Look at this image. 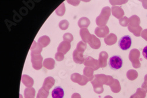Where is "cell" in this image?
<instances>
[{
	"label": "cell",
	"mask_w": 147,
	"mask_h": 98,
	"mask_svg": "<svg viewBox=\"0 0 147 98\" xmlns=\"http://www.w3.org/2000/svg\"><path fill=\"white\" fill-rule=\"evenodd\" d=\"M111 14V8L109 7H104L101 12V14L96 18V24L98 27H104L109 18Z\"/></svg>",
	"instance_id": "6da1fadb"
},
{
	"label": "cell",
	"mask_w": 147,
	"mask_h": 98,
	"mask_svg": "<svg viewBox=\"0 0 147 98\" xmlns=\"http://www.w3.org/2000/svg\"><path fill=\"white\" fill-rule=\"evenodd\" d=\"M140 52L137 48H133L130 51L129 54V59L132 64L134 68H140L141 63L140 62Z\"/></svg>",
	"instance_id": "7a4b0ae2"
},
{
	"label": "cell",
	"mask_w": 147,
	"mask_h": 98,
	"mask_svg": "<svg viewBox=\"0 0 147 98\" xmlns=\"http://www.w3.org/2000/svg\"><path fill=\"white\" fill-rule=\"evenodd\" d=\"M123 64V60L122 57L119 55H114L109 58L108 65L112 70H117L121 69Z\"/></svg>",
	"instance_id": "3957f363"
},
{
	"label": "cell",
	"mask_w": 147,
	"mask_h": 98,
	"mask_svg": "<svg viewBox=\"0 0 147 98\" xmlns=\"http://www.w3.org/2000/svg\"><path fill=\"white\" fill-rule=\"evenodd\" d=\"M132 44V39L128 35H125L120 39L118 46L122 50H127L129 49Z\"/></svg>",
	"instance_id": "277c9868"
},
{
	"label": "cell",
	"mask_w": 147,
	"mask_h": 98,
	"mask_svg": "<svg viewBox=\"0 0 147 98\" xmlns=\"http://www.w3.org/2000/svg\"><path fill=\"white\" fill-rule=\"evenodd\" d=\"M31 61L32 63L33 67L36 69H40L41 68L42 57L41 54H35L31 53Z\"/></svg>",
	"instance_id": "5b68a950"
},
{
	"label": "cell",
	"mask_w": 147,
	"mask_h": 98,
	"mask_svg": "<svg viewBox=\"0 0 147 98\" xmlns=\"http://www.w3.org/2000/svg\"><path fill=\"white\" fill-rule=\"evenodd\" d=\"M95 34L98 37L105 38L109 34V28L107 26L104 27H97L95 29Z\"/></svg>",
	"instance_id": "8992f818"
},
{
	"label": "cell",
	"mask_w": 147,
	"mask_h": 98,
	"mask_svg": "<svg viewBox=\"0 0 147 98\" xmlns=\"http://www.w3.org/2000/svg\"><path fill=\"white\" fill-rule=\"evenodd\" d=\"M84 65L87 67H90L93 68V69L95 70L98 69V68L100 67L98 60L94 59V58H92L90 56H88L86 59H85V62H84Z\"/></svg>",
	"instance_id": "52a82bcc"
},
{
	"label": "cell",
	"mask_w": 147,
	"mask_h": 98,
	"mask_svg": "<svg viewBox=\"0 0 147 98\" xmlns=\"http://www.w3.org/2000/svg\"><path fill=\"white\" fill-rule=\"evenodd\" d=\"M95 79L102 84H105L107 85H111L114 80L111 76H106L105 75H95Z\"/></svg>",
	"instance_id": "ba28073f"
},
{
	"label": "cell",
	"mask_w": 147,
	"mask_h": 98,
	"mask_svg": "<svg viewBox=\"0 0 147 98\" xmlns=\"http://www.w3.org/2000/svg\"><path fill=\"white\" fill-rule=\"evenodd\" d=\"M88 43L93 49H98L100 48L101 45L100 40L94 34H91Z\"/></svg>",
	"instance_id": "9c48e42d"
},
{
	"label": "cell",
	"mask_w": 147,
	"mask_h": 98,
	"mask_svg": "<svg viewBox=\"0 0 147 98\" xmlns=\"http://www.w3.org/2000/svg\"><path fill=\"white\" fill-rule=\"evenodd\" d=\"M70 48H71V43L63 41L59 44L57 48V52H61L63 53L64 54H65L69 52Z\"/></svg>",
	"instance_id": "30bf717a"
},
{
	"label": "cell",
	"mask_w": 147,
	"mask_h": 98,
	"mask_svg": "<svg viewBox=\"0 0 147 98\" xmlns=\"http://www.w3.org/2000/svg\"><path fill=\"white\" fill-rule=\"evenodd\" d=\"M111 13L117 18L119 20L124 16V11L120 7L113 6L111 8Z\"/></svg>",
	"instance_id": "8fae6325"
},
{
	"label": "cell",
	"mask_w": 147,
	"mask_h": 98,
	"mask_svg": "<svg viewBox=\"0 0 147 98\" xmlns=\"http://www.w3.org/2000/svg\"><path fill=\"white\" fill-rule=\"evenodd\" d=\"M108 57V54L106 52L102 51L100 53L98 63L100 67H105L107 66Z\"/></svg>",
	"instance_id": "7c38bea8"
},
{
	"label": "cell",
	"mask_w": 147,
	"mask_h": 98,
	"mask_svg": "<svg viewBox=\"0 0 147 98\" xmlns=\"http://www.w3.org/2000/svg\"><path fill=\"white\" fill-rule=\"evenodd\" d=\"M80 34L82 39V41L85 43H87L88 42V40L91 35L87 28L81 29L80 30Z\"/></svg>",
	"instance_id": "4fadbf2b"
},
{
	"label": "cell",
	"mask_w": 147,
	"mask_h": 98,
	"mask_svg": "<svg viewBox=\"0 0 147 98\" xmlns=\"http://www.w3.org/2000/svg\"><path fill=\"white\" fill-rule=\"evenodd\" d=\"M73 59L76 63L78 64L83 63L85 60L84 57L83 53L79 52L76 49L73 52Z\"/></svg>",
	"instance_id": "5bb4252c"
},
{
	"label": "cell",
	"mask_w": 147,
	"mask_h": 98,
	"mask_svg": "<svg viewBox=\"0 0 147 98\" xmlns=\"http://www.w3.org/2000/svg\"><path fill=\"white\" fill-rule=\"evenodd\" d=\"M51 95L53 98H64V91L61 86L55 87L52 91Z\"/></svg>",
	"instance_id": "9a60e30c"
},
{
	"label": "cell",
	"mask_w": 147,
	"mask_h": 98,
	"mask_svg": "<svg viewBox=\"0 0 147 98\" xmlns=\"http://www.w3.org/2000/svg\"><path fill=\"white\" fill-rule=\"evenodd\" d=\"M117 42V37L115 34L110 33L104 39L105 43L108 46H112Z\"/></svg>",
	"instance_id": "2e32d148"
},
{
	"label": "cell",
	"mask_w": 147,
	"mask_h": 98,
	"mask_svg": "<svg viewBox=\"0 0 147 98\" xmlns=\"http://www.w3.org/2000/svg\"><path fill=\"white\" fill-rule=\"evenodd\" d=\"M42 46L40 43H36L35 41H34L30 48V50L33 54H40V53L42 51Z\"/></svg>",
	"instance_id": "e0dca14e"
},
{
	"label": "cell",
	"mask_w": 147,
	"mask_h": 98,
	"mask_svg": "<svg viewBox=\"0 0 147 98\" xmlns=\"http://www.w3.org/2000/svg\"><path fill=\"white\" fill-rule=\"evenodd\" d=\"M141 23L140 18L138 16L136 15L132 16L129 18V24L128 26L132 27H137L140 26Z\"/></svg>",
	"instance_id": "ac0fdd59"
},
{
	"label": "cell",
	"mask_w": 147,
	"mask_h": 98,
	"mask_svg": "<svg viewBox=\"0 0 147 98\" xmlns=\"http://www.w3.org/2000/svg\"><path fill=\"white\" fill-rule=\"evenodd\" d=\"M90 24V20L87 17H81L78 21L80 28H87Z\"/></svg>",
	"instance_id": "d6986e66"
},
{
	"label": "cell",
	"mask_w": 147,
	"mask_h": 98,
	"mask_svg": "<svg viewBox=\"0 0 147 98\" xmlns=\"http://www.w3.org/2000/svg\"><path fill=\"white\" fill-rule=\"evenodd\" d=\"M92 84H93L94 91L97 93H101L103 92L102 84L98 81L96 79L92 81Z\"/></svg>",
	"instance_id": "ffe728a7"
},
{
	"label": "cell",
	"mask_w": 147,
	"mask_h": 98,
	"mask_svg": "<svg viewBox=\"0 0 147 98\" xmlns=\"http://www.w3.org/2000/svg\"><path fill=\"white\" fill-rule=\"evenodd\" d=\"M128 29L131 33H132L136 37H140L141 33L142 31V28L140 26L137 27H132L129 26H128Z\"/></svg>",
	"instance_id": "44dd1931"
},
{
	"label": "cell",
	"mask_w": 147,
	"mask_h": 98,
	"mask_svg": "<svg viewBox=\"0 0 147 98\" xmlns=\"http://www.w3.org/2000/svg\"><path fill=\"white\" fill-rule=\"evenodd\" d=\"M50 42L51 40L50 37L47 35L41 36V37L38 39V43H40L42 46V47H47L49 44L50 43Z\"/></svg>",
	"instance_id": "7402d4cb"
},
{
	"label": "cell",
	"mask_w": 147,
	"mask_h": 98,
	"mask_svg": "<svg viewBox=\"0 0 147 98\" xmlns=\"http://www.w3.org/2000/svg\"><path fill=\"white\" fill-rule=\"evenodd\" d=\"M146 95V92L142 88H138L136 93L132 95L130 98H145Z\"/></svg>",
	"instance_id": "603a6c76"
},
{
	"label": "cell",
	"mask_w": 147,
	"mask_h": 98,
	"mask_svg": "<svg viewBox=\"0 0 147 98\" xmlns=\"http://www.w3.org/2000/svg\"><path fill=\"white\" fill-rule=\"evenodd\" d=\"M54 64H55L54 60L51 58L46 59H45L44 62V66L45 67H47L48 69H50L54 68Z\"/></svg>",
	"instance_id": "cb8c5ba5"
},
{
	"label": "cell",
	"mask_w": 147,
	"mask_h": 98,
	"mask_svg": "<svg viewBox=\"0 0 147 98\" xmlns=\"http://www.w3.org/2000/svg\"><path fill=\"white\" fill-rule=\"evenodd\" d=\"M94 69L90 67H85L84 70V74L85 76H87L89 78V80H92L93 78Z\"/></svg>",
	"instance_id": "d4e9b609"
},
{
	"label": "cell",
	"mask_w": 147,
	"mask_h": 98,
	"mask_svg": "<svg viewBox=\"0 0 147 98\" xmlns=\"http://www.w3.org/2000/svg\"><path fill=\"white\" fill-rule=\"evenodd\" d=\"M65 12V7L64 3L61 4L55 10L56 14L58 16H63Z\"/></svg>",
	"instance_id": "484cf974"
},
{
	"label": "cell",
	"mask_w": 147,
	"mask_h": 98,
	"mask_svg": "<svg viewBox=\"0 0 147 98\" xmlns=\"http://www.w3.org/2000/svg\"><path fill=\"white\" fill-rule=\"evenodd\" d=\"M127 78L130 80H134L138 77V74L137 71L136 70H129V71H128V72L127 73Z\"/></svg>",
	"instance_id": "4316f807"
},
{
	"label": "cell",
	"mask_w": 147,
	"mask_h": 98,
	"mask_svg": "<svg viewBox=\"0 0 147 98\" xmlns=\"http://www.w3.org/2000/svg\"><path fill=\"white\" fill-rule=\"evenodd\" d=\"M87 43H84L82 41H80L77 45L76 50L78 51L79 52H81L82 53H84L85 50H86L87 48Z\"/></svg>",
	"instance_id": "83f0119b"
},
{
	"label": "cell",
	"mask_w": 147,
	"mask_h": 98,
	"mask_svg": "<svg viewBox=\"0 0 147 98\" xmlns=\"http://www.w3.org/2000/svg\"><path fill=\"white\" fill-rule=\"evenodd\" d=\"M111 88L112 91L115 93H118L120 91L121 86L119 82L117 80L114 79V83L113 84V85H111Z\"/></svg>",
	"instance_id": "f1b7e54d"
},
{
	"label": "cell",
	"mask_w": 147,
	"mask_h": 98,
	"mask_svg": "<svg viewBox=\"0 0 147 98\" xmlns=\"http://www.w3.org/2000/svg\"><path fill=\"white\" fill-rule=\"evenodd\" d=\"M54 79L53 78L51 77L47 78L45 80L44 86L45 87H47L48 88V90L49 91V89L51 88V86L54 84Z\"/></svg>",
	"instance_id": "f546056e"
},
{
	"label": "cell",
	"mask_w": 147,
	"mask_h": 98,
	"mask_svg": "<svg viewBox=\"0 0 147 98\" xmlns=\"http://www.w3.org/2000/svg\"><path fill=\"white\" fill-rule=\"evenodd\" d=\"M69 27V22L67 20H63L61 21L59 23V27L61 30H65Z\"/></svg>",
	"instance_id": "4dcf8cb0"
},
{
	"label": "cell",
	"mask_w": 147,
	"mask_h": 98,
	"mask_svg": "<svg viewBox=\"0 0 147 98\" xmlns=\"http://www.w3.org/2000/svg\"><path fill=\"white\" fill-rule=\"evenodd\" d=\"M119 24L121 26L127 27L128 26V24H129V18H128L127 17L124 16L119 20Z\"/></svg>",
	"instance_id": "1f68e13d"
},
{
	"label": "cell",
	"mask_w": 147,
	"mask_h": 98,
	"mask_svg": "<svg viewBox=\"0 0 147 98\" xmlns=\"http://www.w3.org/2000/svg\"><path fill=\"white\" fill-rule=\"evenodd\" d=\"M63 40L64 41L68 42H72L74 40V37L73 35L69 33H65L63 35Z\"/></svg>",
	"instance_id": "d6a6232c"
},
{
	"label": "cell",
	"mask_w": 147,
	"mask_h": 98,
	"mask_svg": "<svg viewBox=\"0 0 147 98\" xmlns=\"http://www.w3.org/2000/svg\"><path fill=\"white\" fill-rule=\"evenodd\" d=\"M49 93V92L43 91V89H41L40 92H38V95L37 96V98H46Z\"/></svg>",
	"instance_id": "836d02e7"
},
{
	"label": "cell",
	"mask_w": 147,
	"mask_h": 98,
	"mask_svg": "<svg viewBox=\"0 0 147 98\" xmlns=\"http://www.w3.org/2000/svg\"><path fill=\"white\" fill-rule=\"evenodd\" d=\"M109 3L111 4L113 6H115L118 5L124 4L127 3V1H119V0H118V1H109Z\"/></svg>",
	"instance_id": "e575fe53"
},
{
	"label": "cell",
	"mask_w": 147,
	"mask_h": 98,
	"mask_svg": "<svg viewBox=\"0 0 147 98\" xmlns=\"http://www.w3.org/2000/svg\"><path fill=\"white\" fill-rule=\"evenodd\" d=\"M55 59L58 61H61L63 60L64 59V54L62 53L61 52H57L55 55Z\"/></svg>",
	"instance_id": "d590c367"
},
{
	"label": "cell",
	"mask_w": 147,
	"mask_h": 98,
	"mask_svg": "<svg viewBox=\"0 0 147 98\" xmlns=\"http://www.w3.org/2000/svg\"><path fill=\"white\" fill-rule=\"evenodd\" d=\"M141 87L146 92H147V74L144 77V82L142 84Z\"/></svg>",
	"instance_id": "8d00e7d4"
},
{
	"label": "cell",
	"mask_w": 147,
	"mask_h": 98,
	"mask_svg": "<svg viewBox=\"0 0 147 98\" xmlns=\"http://www.w3.org/2000/svg\"><path fill=\"white\" fill-rule=\"evenodd\" d=\"M141 36L142 37V39L147 42V29H144L142 30Z\"/></svg>",
	"instance_id": "74e56055"
},
{
	"label": "cell",
	"mask_w": 147,
	"mask_h": 98,
	"mask_svg": "<svg viewBox=\"0 0 147 98\" xmlns=\"http://www.w3.org/2000/svg\"><path fill=\"white\" fill-rule=\"evenodd\" d=\"M68 3H69L71 5H74V6H77L80 3V1H67Z\"/></svg>",
	"instance_id": "f35d334b"
},
{
	"label": "cell",
	"mask_w": 147,
	"mask_h": 98,
	"mask_svg": "<svg viewBox=\"0 0 147 98\" xmlns=\"http://www.w3.org/2000/svg\"><path fill=\"white\" fill-rule=\"evenodd\" d=\"M142 54H143V56L144 57V58L147 60V46H146L143 48Z\"/></svg>",
	"instance_id": "ab89813d"
},
{
	"label": "cell",
	"mask_w": 147,
	"mask_h": 98,
	"mask_svg": "<svg viewBox=\"0 0 147 98\" xmlns=\"http://www.w3.org/2000/svg\"><path fill=\"white\" fill-rule=\"evenodd\" d=\"M142 3V6L145 9H147V1H141Z\"/></svg>",
	"instance_id": "60d3db41"
},
{
	"label": "cell",
	"mask_w": 147,
	"mask_h": 98,
	"mask_svg": "<svg viewBox=\"0 0 147 98\" xmlns=\"http://www.w3.org/2000/svg\"><path fill=\"white\" fill-rule=\"evenodd\" d=\"M72 98H81V97L78 93H74V95L72 96Z\"/></svg>",
	"instance_id": "b9f144b4"
},
{
	"label": "cell",
	"mask_w": 147,
	"mask_h": 98,
	"mask_svg": "<svg viewBox=\"0 0 147 98\" xmlns=\"http://www.w3.org/2000/svg\"><path fill=\"white\" fill-rule=\"evenodd\" d=\"M104 98H113L111 96H107L106 97H105Z\"/></svg>",
	"instance_id": "7bdbcfd3"
}]
</instances>
